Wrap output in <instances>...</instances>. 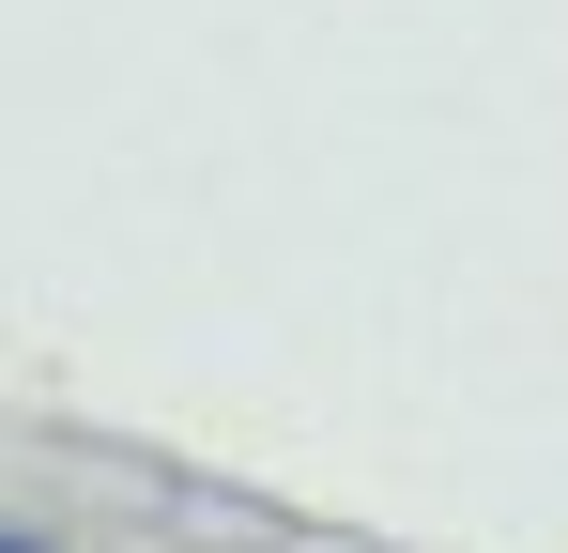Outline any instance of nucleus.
<instances>
[{"instance_id":"f257e3e1","label":"nucleus","mask_w":568,"mask_h":553,"mask_svg":"<svg viewBox=\"0 0 568 553\" xmlns=\"http://www.w3.org/2000/svg\"><path fill=\"white\" fill-rule=\"evenodd\" d=\"M0 553H62V539H47V523H16V507H0Z\"/></svg>"}]
</instances>
